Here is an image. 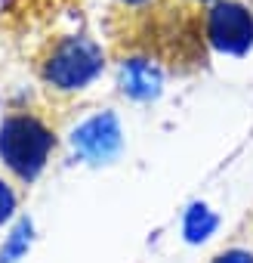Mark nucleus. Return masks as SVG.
I'll return each mask as SVG.
<instances>
[{
  "label": "nucleus",
  "mask_w": 253,
  "mask_h": 263,
  "mask_svg": "<svg viewBox=\"0 0 253 263\" xmlns=\"http://www.w3.org/2000/svg\"><path fill=\"white\" fill-rule=\"evenodd\" d=\"M53 149V130L34 111H10L0 124V158L7 171L22 183H31L47 167Z\"/></svg>",
  "instance_id": "f257e3e1"
},
{
  "label": "nucleus",
  "mask_w": 253,
  "mask_h": 263,
  "mask_svg": "<svg viewBox=\"0 0 253 263\" xmlns=\"http://www.w3.org/2000/svg\"><path fill=\"white\" fill-rule=\"evenodd\" d=\"M102 68H105V53L87 34L59 37L56 44H50L47 56L40 59V78L59 93L83 90L102 74Z\"/></svg>",
  "instance_id": "f03ea898"
},
{
  "label": "nucleus",
  "mask_w": 253,
  "mask_h": 263,
  "mask_svg": "<svg viewBox=\"0 0 253 263\" xmlns=\"http://www.w3.org/2000/svg\"><path fill=\"white\" fill-rule=\"evenodd\" d=\"M204 37L213 50L241 56L253 47V7L244 0H216L204 13Z\"/></svg>",
  "instance_id": "7ed1b4c3"
},
{
  "label": "nucleus",
  "mask_w": 253,
  "mask_h": 263,
  "mask_svg": "<svg viewBox=\"0 0 253 263\" xmlns=\"http://www.w3.org/2000/svg\"><path fill=\"white\" fill-rule=\"evenodd\" d=\"M68 146L87 164H108V161H114L120 146H123V134H120L117 115L111 108L90 111L87 118H80L68 130Z\"/></svg>",
  "instance_id": "20e7f679"
},
{
  "label": "nucleus",
  "mask_w": 253,
  "mask_h": 263,
  "mask_svg": "<svg viewBox=\"0 0 253 263\" xmlns=\"http://www.w3.org/2000/svg\"><path fill=\"white\" fill-rule=\"evenodd\" d=\"M117 87H120L123 96H130L136 102H149V99H155L161 93L164 71L149 56H126L117 65Z\"/></svg>",
  "instance_id": "39448f33"
},
{
  "label": "nucleus",
  "mask_w": 253,
  "mask_h": 263,
  "mask_svg": "<svg viewBox=\"0 0 253 263\" xmlns=\"http://www.w3.org/2000/svg\"><path fill=\"white\" fill-rule=\"evenodd\" d=\"M28 245H31V223L22 220V223L10 232L7 245L0 248V263H16V260H22L25 251H28Z\"/></svg>",
  "instance_id": "423d86ee"
},
{
  "label": "nucleus",
  "mask_w": 253,
  "mask_h": 263,
  "mask_svg": "<svg viewBox=\"0 0 253 263\" xmlns=\"http://www.w3.org/2000/svg\"><path fill=\"white\" fill-rule=\"evenodd\" d=\"M210 263H253V248L250 245H231V248L219 251Z\"/></svg>",
  "instance_id": "0eeeda50"
},
{
  "label": "nucleus",
  "mask_w": 253,
  "mask_h": 263,
  "mask_svg": "<svg viewBox=\"0 0 253 263\" xmlns=\"http://www.w3.org/2000/svg\"><path fill=\"white\" fill-rule=\"evenodd\" d=\"M16 211V192L7 180H0V226H4Z\"/></svg>",
  "instance_id": "6e6552de"
},
{
  "label": "nucleus",
  "mask_w": 253,
  "mask_h": 263,
  "mask_svg": "<svg viewBox=\"0 0 253 263\" xmlns=\"http://www.w3.org/2000/svg\"><path fill=\"white\" fill-rule=\"evenodd\" d=\"M123 7H142V4H149V0H120Z\"/></svg>",
  "instance_id": "1a4fd4ad"
},
{
  "label": "nucleus",
  "mask_w": 253,
  "mask_h": 263,
  "mask_svg": "<svg viewBox=\"0 0 253 263\" xmlns=\"http://www.w3.org/2000/svg\"><path fill=\"white\" fill-rule=\"evenodd\" d=\"M195 4H216V0H195Z\"/></svg>",
  "instance_id": "9d476101"
}]
</instances>
